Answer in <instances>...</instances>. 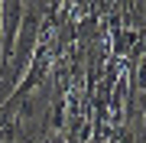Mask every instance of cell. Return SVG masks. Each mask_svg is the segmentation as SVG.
Masks as SVG:
<instances>
[{
    "label": "cell",
    "instance_id": "1",
    "mask_svg": "<svg viewBox=\"0 0 146 143\" xmlns=\"http://www.w3.org/2000/svg\"><path fill=\"white\" fill-rule=\"evenodd\" d=\"M23 13H26V3H20V0L0 3V65H7L13 59L16 36H20V26H23Z\"/></svg>",
    "mask_w": 146,
    "mask_h": 143
}]
</instances>
